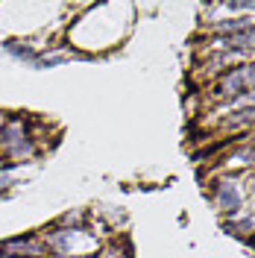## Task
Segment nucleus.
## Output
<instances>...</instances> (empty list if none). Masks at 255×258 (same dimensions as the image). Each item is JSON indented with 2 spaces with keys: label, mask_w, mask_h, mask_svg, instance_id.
Segmentation results:
<instances>
[{
  "label": "nucleus",
  "mask_w": 255,
  "mask_h": 258,
  "mask_svg": "<svg viewBox=\"0 0 255 258\" xmlns=\"http://www.w3.org/2000/svg\"><path fill=\"white\" fill-rule=\"evenodd\" d=\"M255 88V64H238L220 80L223 97H246Z\"/></svg>",
  "instance_id": "f257e3e1"
},
{
  "label": "nucleus",
  "mask_w": 255,
  "mask_h": 258,
  "mask_svg": "<svg viewBox=\"0 0 255 258\" xmlns=\"http://www.w3.org/2000/svg\"><path fill=\"white\" fill-rule=\"evenodd\" d=\"M214 200H217V206H220L226 214H238L240 211L238 182H232V179H220V182L214 185Z\"/></svg>",
  "instance_id": "f03ea898"
},
{
  "label": "nucleus",
  "mask_w": 255,
  "mask_h": 258,
  "mask_svg": "<svg viewBox=\"0 0 255 258\" xmlns=\"http://www.w3.org/2000/svg\"><path fill=\"white\" fill-rule=\"evenodd\" d=\"M0 144L6 147L9 153H15V156H30L32 153V144L27 141V135L21 132V123H15V120L0 132Z\"/></svg>",
  "instance_id": "7ed1b4c3"
},
{
  "label": "nucleus",
  "mask_w": 255,
  "mask_h": 258,
  "mask_svg": "<svg viewBox=\"0 0 255 258\" xmlns=\"http://www.w3.org/2000/svg\"><path fill=\"white\" fill-rule=\"evenodd\" d=\"M220 44L229 50H252L255 47V27L243 32H232V35H220Z\"/></svg>",
  "instance_id": "20e7f679"
},
{
  "label": "nucleus",
  "mask_w": 255,
  "mask_h": 258,
  "mask_svg": "<svg viewBox=\"0 0 255 258\" xmlns=\"http://www.w3.org/2000/svg\"><path fill=\"white\" fill-rule=\"evenodd\" d=\"M6 53H9V56H15V59H21V62L32 64V68H38V64H41V59H38V53H35V50L21 47L18 41H9V44H6Z\"/></svg>",
  "instance_id": "39448f33"
},
{
  "label": "nucleus",
  "mask_w": 255,
  "mask_h": 258,
  "mask_svg": "<svg viewBox=\"0 0 255 258\" xmlns=\"http://www.w3.org/2000/svg\"><path fill=\"white\" fill-rule=\"evenodd\" d=\"M255 229V217H246V220H235V223H226V232L229 235H238V238H246Z\"/></svg>",
  "instance_id": "423d86ee"
},
{
  "label": "nucleus",
  "mask_w": 255,
  "mask_h": 258,
  "mask_svg": "<svg viewBox=\"0 0 255 258\" xmlns=\"http://www.w3.org/2000/svg\"><path fill=\"white\" fill-rule=\"evenodd\" d=\"M255 120V106H249V109H240V112H235L229 120H226V126H246V123H252Z\"/></svg>",
  "instance_id": "0eeeda50"
},
{
  "label": "nucleus",
  "mask_w": 255,
  "mask_h": 258,
  "mask_svg": "<svg viewBox=\"0 0 255 258\" xmlns=\"http://www.w3.org/2000/svg\"><path fill=\"white\" fill-rule=\"evenodd\" d=\"M3 249H21V252H30V255H38L41 252V246L35 241H9Z\"/></svg>",
  "instance_id": "6e6552de"
},
{
  "label": "nucleus",
  "mask_w": 255,
  "mask_h": 258,
  "mask_svg": "<svg viewBox=\"0 0 255 258\" xmlns=\"http://www.w3.org/2000/svg\"><path fill=\"white\" fill-rule=\"evenodd\" d=\"M232 159H240V161H246V164H255V141L252 144H246V147H240Z\"/></svg>",
  "instance_id": "1a4fd4ad"
},
{
  "label": "nucleus",
  "mask_w": 255,
  "mask_h": 258,
  "mask_svg": "<svg viewBox=\"0 0 255 258\" xmlns=\"http://www.w3.org/2000/svg\"><path fill=\"white\" fill-rule=\"evenodd\" d=\"M18 164H21V161H12V164H6V167L0 170V188H6V185H9V179H12V170H15Z\"/></svg>",
  "instance_id": "9d476101"
},
{
  "label": "nucleus",
  "mask_w": 255,
  "mask_h": 258,
  "mask_svg": "<svg viewBox=\"0 0 255 258\" xmlns=\"http://www.w3.org/2000/svg\"><path fill=\"white\" fill-rule=\"evenodd\" d=\"M0 258H6V255H0Z\"/></svg>",
  "instance_id": "9b49d317"
}]
</instances>
